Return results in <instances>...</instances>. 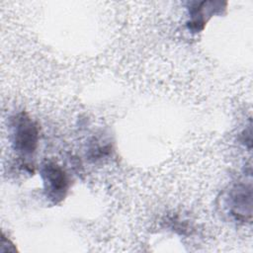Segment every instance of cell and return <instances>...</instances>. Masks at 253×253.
I'll return each instance as SVG.
<instances>
[{
    "label": "cell",
    "mask_w": 253,
    "mask_h": 253,
    "mask_svg": "<svg viewBox=\"0 0 253 253\" xmlns=\"http://www.w3.org/2000/svg\"><path fill=\"white\" fill-rule=\"evenodd\" d=\"M13 148L22 155L33 154L39 142V129L35 122L22 112L15 115L10 122Z\"/></svg>",
    "instance_id": "cell-1"
},
{
    "label": "cell",
    "mask_w": 253,
    "mask_h": 253,
    "mask_svg": "<svg viewBox=\"0 0 253 253\" xmlns=\"http://www.w3.org/2000/svg\"><path fill=\"white\" fill-rule=\"evenodd\" d=\"M46 197L53 203L61 202L68 191V179L64 170L54 162L46 161L41 167Z\"/></svg>",
    "instance_id": "cell-2"
},
{
    "label": "cell",
    "mask_w": 253,
    "mask_h": 253,
    "mask_svg": "<svg viewBox=\"0 0 253 253\" xmlns=\"http://www.w3.org/2000/svg\"><path fill=\"white\" fill-rule=\"evenodd\" d=\"M228 207L235 219L246 221L251 219L252 191L250 185H235L228 194Z\"/></svg>",
    "instance_id": "cell-3"
},
{
    "label": "cell",
    "mask_w": 253,
    "mask_h": 253,
    "mask_svg": "<svg viewBox=\"0 0 253 253\" xmlns=\"http://www.w3.org/2000/svg\"><path fill=\"white\" fill-rule=\"evenodd\" d=\"M2 238H4V240L6 241V238H5V236H4L3 234H2ZM7 242H8V244H9V243H10V240L8 241V239H7ZM8 249H9V252H10V251H15V250H16V248L14 247V245H13V244H12V245H10V246L8 247Z\"/></svg>",
    "instance_id": "cell-4"
}]
</instances>
